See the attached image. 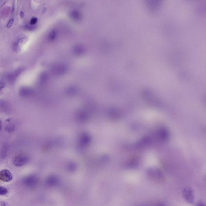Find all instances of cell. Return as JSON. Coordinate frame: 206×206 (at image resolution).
<instances>
[{
  "mask_svg": "<svg viewBox=\"0 0 206 206\" xmlns=\"http://www.w3.org/2000/svg\"><path fill=\"white\" fill-rule=\"evenodd\" d=\"M66 167H67L68 170L70 172L74 171L76 168V164L73 162L69 163Z\"/></svg>",
  "mask_w": 206,
  "mask_h": 206,
  "instance_id": "cell-13",
  "label": "cell"
},
{
  "mask_svg": "<svg viewBox=\"0 0 206 206\" xmlns=\"http://www.w3.org/2000/svg\"><path fill=\"white\" fill-rule=\"evenodd\" d=\"M8 190L5 187L1 186L0 188V194L1 195H4L8 193Z\"/></svg>",
  "mask_w": 206,
  "mask_h": 206,
  "instance_id": "cell-15",
  "label": "cell"
},
{
  "mask_svg": "<svg viewBox=\"0 0 206 206\" xmlns=\"http://www.w3.org/2000/svg\"><path fill=\"white\" fill-rule=\"evenodd\" d=\"M70 16L73 20L75 21H78L80 19V14L78 11L74 10L71 11L70 13Z\"/></svg>",
  "mask_w": 206,
  "mask_h": 206,
  "instance_id": "cell-8",
  "label": "cell"
},
{
  "mask_svg": "<svg viewBox=\"0 0 206 206\" xmlns=\"http://www.w3.org/2000/svg\"><path fill=\"white\" fill-rule=\"evenodd\" d=\"M57 36V32L55 30L52 31L48 36V39L50 41H53L55 39Z\"/></svg>",
  "mask_w": 206,
  "mask_h": 206,
  "instance_id": "cell-10",
  "label": "cell"
},
{
  "mask_svg": "<svg viewBox=\"0 0 206 206\" xmlns=\"http://www.w3.org/2000/svg\"><path fill=\"white\" fill-rule=\"evenodd\" d=\"M14 21V19H11L9 21V22L8 24H7V27H9V28H10V27H11V26H12V23H13Z\"/></svg>",
  "mask_w": 206,
  "mask_h": 206,
  "instance_id": "cell-17",
  "label": "cell"
},
{
  "mask_svg": "<svg viewBox=\"0 0 206 206\" xmlns=\"http://www.w3.org/2000/svg\"><path fill=\"white\" fill-rule=\"evenodd\" d=\"M37 21V19L36 18H33L31 19L30 21V24L31 25H33L36 23Z\"/></svg>",
  "mask_w": 206,
  "mask_h": 206,
  "instance_id": "cell-16",
  "label": "cell"
},
{
  "mask_svg": "<svg viewBox=\"0 0 206 206\" xmlns=\"http://www.w3.org/2000/svg\"><path fill=\"white\" fill-rule=\"evenodd\" d=\"M29 158L27 154H16L12 159V164L16 167L22 166L28 162Z\"/></svg>",
  "mask_w": 206,
  "mask_h": 206,
  "instance_id": "cell-1",
  "label": "cell"
},
{
  "mask_svg": "<svg viewBox=\"0 0 206 206\" xmlns=\"http://www.w3.org/2000/svg\"><path fill=\"white\" fill-rule=\"evenodd\" d=\"M196 206H206V205L204 203H202V202H199V203H197Z\"/></svg>",
  "mask_w": 206,
  "mask_h": 206,
  "instance_id": "cell-18",
  "label": "cell"
},
{
  "mask_svg": "<svg viewBox=\"0 0 206 206\" xmlns=\"http://www.w3.org/2000/svg\"><path fill=\"white\" fill-rule=\"evenodd\" d=\"M12 179V176L11 172L7 169H3L0 172V179L2 181L8 182Z\"/></svg>",
  "mask_w": 206,
  "mask_h": 206,
  "instance_id": "cell-5",
  "label": "cell"
},
{
  "mask_svg": "<svg viewBox=\"0 0 206 206\" xmlns=\"http://www.w3.org/2000/svg\"><path fill=\"white\" fill-rule=\"evenodd\" d=\"M33 91L28 88H22L20 91V94L23 97H27L32 95Z\"/></svg>",
  "mask_w": 206,
  "mask_h": 206,
  "instance_id": "cell-7",
  "label": "cell"
},
{
  "mask_svg": "<svg viewBox=\"0 0 206 206\" xmlns=\"http://www.w3.org/2000/svg\"><path fill=\"white\" fill-rule=\"evenodd\" d=\"M157 206H165V205L164 204H163V203H161L158 204Z\"/></svg>",
  "mask_w": 206,
  "mask_h": 206,
  "instance_id": "cell-19",
  "label": "cell"
},
{
  "mask_svg": "<svg viewBox=\"0 0 206 206\" xmlns=\"http://www.w3.org/2000/svg\"><path fill=\"white\" fill-rule=\"evenodd\" d=\"M77 91V90L76 87H71L69 88L67 90V92L68 94H70V95H73L76 93Z\"/></svg>",
  "mask_w": 206,
  "mask_h": 206,
  "instance_id": "cell-14",
  "label": "cell"
},
{
  "mask_svg": "<svg viewBox=\"0 0 206 206\" xmlns=\"http://www.w3.org/2000/svg\"><path fill=\"white\" fill-rule=\"evenodd\" d=\"M60 182V179L55 175L49 176L46 180V184L48 186L53 187L57 185Z\"/></svg>",
  "mask_w": 206,
  "mask_h": 206,
  "instance_id": "cell-6",
  "label": "cell"
},
{
  "mask_svg": "<svg viewBox=\"0 0 206 206\" xmlns=\"http://www.w3.org/2000/svg\"><path fill=\"white\" fill-rule=\"evenodd\" d=\"M7 148H8V146H7V144H5L2 147V149H1V158H3V159L5 158V157L7 155Z\"/></svg>",
  "mask_w": 206,
  "mask_h": 206,
  "instance_id": "cell-11",
  "label": "cell"
},
{
  "mask_svg": "<svg viewBox=\"0 0 206 206\" xmlns=\"http://www.w3.org/2000/svg\"><path fill=\"white\" fill-rule=\"evenodd\" d=\"M183 197L185 200L190 204H193L195 201V195L194 190L190 187L184 188L183 192Z\"/></svg>",
  "mask_w": 206,
  "mask_h": 206,
  "instance_id": "cell-3",
  "label": "cell"
},
{
  "mask_svg": "<svg viewBox=\"0 0 206 206\" xmlns=\"http://www.w3.org/2000/svg\"><path fill=\"white\" fill-rule=\"evenodd\" d=\"M73 52L75 55H79L81 54L83 52V48L81 46H75L73 48Z\"/></svg>",
  "mask_w": 206,
  "mask_h": 206,
  "instance_id": "cell-9",
  "label": "cell"
},
{
  "mask_svg": "<svg viewBox=\"0 0 206 206\" xmlns=\"http://www.w3.org/2000/svg\"><path fill=\"white\" fill-rule=\"evenodd\" d=\"M15 130V126L12 124H9L7 125L5 128V130L9 133H11Z\"/></svg>",
  "mask_w": 206,
  "mask_h": 206,
  "instance_id": "cell-12",
  "label": "cell"
},
{
  "mask_svg": "<svg viewBox=\"0 0 206 206\" xmlns=\"http://www.w3.org/2000/svg\"><path fill=\"white\" fill-rule=\"evenodd\" d=\"M67 67L64 64H58L54 65L52 68L53 72L55 75H64L67 71Z\"/></svg>",
  "mask_w": 206,
  "mask_h": 206,
  "instance_id": "cell-4",
  "label": "cell"
},
{
  "mask_svg": "<svg viewBox=\"0 0 206 206\" xmlns=\"http://www.w3.org/2000/svg\"><path fill=\"white\" fill-rule=\"evenodd\" d=\"M38 178L36 176L31 175L27 176L23 178V184L26 187L33 188L38 184Z\"/></svg>",
  "mask_w": 206,
  "mask_h": 206,
  "instance_id": "cell-2",
  "label": "cell"
}]
</instances>
